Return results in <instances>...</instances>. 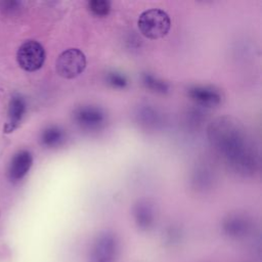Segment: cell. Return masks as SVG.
I'll use <instances>...</instances> for the list:
<instances>
[{
  "label": "cell",
  "mask_w": 262,
  "mask_h": 262,
  "mask_svg": "<svg viewBox=\"0 0 262 262\" xmlns=\"http://www.w3.org/2000/svg\"><path fill=\"white\" fill-rule=\"evenodd\" d=\"M211 145L228 159L248 143L239 125L233 120L223 117L213 121L208 127Z\"/></svg>",
  "instance_id": "obj_1"
},
{
  "label": "cell",
  "mask_w": 262,
  "mask_h": 262,
  "mask_svg": "<svg viewBox=\"0 0 262 262\" xmlns=\"http://www.w3.org/2000/svg\"><path fill=\"white\" fill-rule=\"evenodd\" d=\"M139 32L147 39L156 40L166 36L171 28V20L167 12L159 8L143 11L137 20Z\"/></svg>",
  "instance_id": "obj_2"
},
{
  "label": "cell",
  "mask_w": 262,
  "mask_h": 262,
  "mask_svg": "<svg viewBox=\"0 0 262 262\" xmlns=\"http://www.w3.org/2000/svg\"><path fill=\"white\" fill-rule=\"evenodd\" d=\"M55 68L60 77L66 79L76 78L86 68L85 54L78 48H69L58 55Z\"/></svg>",
  "instance_id": "obj_3"
},
{
  "label": "cell",
  "mask_w": 262,
  "mask_h": 262,
  "mask_svg": "<svg viewBox=\"0 0 262 262\" xmlns=\"http://www.w3.org/2000/svg\"><path fill=\"white\" fill-rule=\"evenodd\" d=\"M72 117L77 126L87 131L99 130L106 123L105 112L95 105L78 106L74 110Z\"/></svg>",
  "instance_id": "obj_4"
},
{
  "label": "cell",
  "mask_w": 262,
  "mask_h": 262,
  "mask_svg": "<svg viewBox=\"0 0 262 262\" xmlns=\"http://www.w3.org/2000/svg\"><path fill=\"white\" fill-rule=\"evenodd\" d=\"M226 162L230 169L241 176L253 175L259 165L258 155L249 142L231 157L226 159Z\"/></svg>",
  "instance_id": "obj_5"
},
{
  "label": "cell",
  "mask_w": 262,
  "mask_h": 262,
  "mask_svg": "<svg viewBox=\"0 0 262 262\" xmlns=\"http://www.w3.org/2000/svg\"><path fill=\"white\" fill-rule=\"evenodd\" d=\"M16 59L20 68L25 71H37L43 66L45 60L44 48L37 41H27L18 48Z\"/></svg>",
  "instance_id": "obj_6"
},
{
  "label": "cell",
  "mask_w": 262,
  "mask_h": 262,
  "mask_svg": "<svg viewBox=\"0 0 262 262\" xmlns=\"http://www.w3.org/2000/svg\"><path fill=\"white\" fill-rule=\"evenodd\" d=\"M187 95L202 106H215L222 100L220 91L211 86H191L187 89Z\"/></svg>",
  "instance_id": "obj_7"
},
{
  "label": "cell",
  "mask_w": 262,
  "mask_h": 262,
  "mask_svg": "<svg viewBox=\"0 0 262 262\" xmlns=\"http://www.w3.org/2000/svg\"><path fill=\"white\" fill-rule=\"evenodd\" d=\"M33 164V157L28 150L18 151L12 159L9 166L8 175L12 181L20 180L30 170Z\"/></svg>",
  "instance_id": "obj_8"
},
{
  "label": "cell",
  "mask_w": 262,
  "mask_h": 262,
  "mask_svg": "<svg viewBox=\"0 0 262 262\" xmlns=\"http://www.w3.org/2000/svg\"><path fill=\"white\" fill-rule=\"evenodd\" d=\"M26 112V103L23 97L13 96L9 103L8 121L5 125V132L13 131L20 123Z\"/></svg>",
  "instance_id": "obj_9"
},
{
  "label": "cell",
  "mask_w": 262,
  "mask_h": 262,
  "mask_svg": "<svg viewBox=\"0 0 262 262\" xmlns=\"http://www.w3.org/2000/svg\"><path fill=\"white\" fill-rule=\"evenodd\" d=\"M136 119L138 124L146 129H157L161 124V114L150 105H141L137 113Z\"/></svg>",
  "instance_id": "obj_10"
},
{
  "label": "cell",
  "mask_w": 262,
  "mask_h": 262,
  "mask_svg": "<svg viewBox=\"0 0 262 262\" xmlns=\"http://www.w3.org/2000/svg\"><path fill=\"white\" fill-rule=\"evenodd\" d=\"M214 181V171L206 164L198 166L191 177V183L196 190H206L211 187Z\"/></svg>",
  "instance_id": "obj_11"
},
{
  "label": "cell",
  "mask_w": 262,
  "mask_h": 262,
  "mask_svg": "<svg viewBox=\"0 0 262 262\" xmlns=\"http://www.w3.org/2000/svg\"><path fill=\"white\" fill-rule=\"evenodd\" d=\"M66 141L64 131L57 126H49L41 134V143L46 147H57Z\"/></svg>",
  "instance_id": "obj_12"
},
{
  "label": "cell",
  "mask_w": 262,
  "mask_h": 262,
  "mask_svg": "<svg viewBox=\"0 0 262 262\" xmlns=\"http://www.w3.org/2000/svg\"><path fill=\"white\" fill-rule=\"evenodd\" d=\"M134 216L140 226H148L154 220V209L148 201L141 200L134 206Z\"/></svg>",
  "instance_id": "obj_13"
},
{
  "label": "cell",
  "mask_w": 262,
  "mask_h": 262,
  "mask_svg": "<svg viewBox=\"0 0 262 262\" xmlns=\"http://www.w3.org/2000/svg\"><path fill=\"white\" fill-rule=\"evenodd\" d=\"M141 81L142 84L152 92L165 94L169 91V85L167 82L149 73H143L141 75Z\"/></svg>",
  "instance_id": "obj_14"
},
{
  "label": "cell",
  "mask_w": 262,
  "mask_h": 262,
  "mask_svg": "<svg viewBox=\"0 0 262 262\" xmlns=\"http://www.w3.org/2000/svg\"><path fill=\"white\" fill-rule=\"evenodd\" d=\"M88 10L95 16H106L111 11V3L106 0H91L87 3Z\"/></svg>",
  "instance_id": "obj_15"
},
{
  "label": "cell",
  "mask_w": 262,
  "mask_h": 262,
  "mask_svg": "<svg viewBox=\"0 0 262 262\" xmlns=\"http://www.w3.org/2000/svg\"><path fill=\"white\" fill-rule=\"evenodd\" d=\"M225 229L229 232L238 233L244 231L247 228V221L244 217L238 215L230 216L225 221Z\"/></svg>",
  "instance_id": "obj_16"
},
{
  "label": "cell",
  "mask_w": 262,
  "mask_h": 262,
  "mask_svg": "<svg viewBox=\"0 0 262 262\" xmlns=\"http://www.w3.org/2000/svg\"><path fill=\"white\" fill-rule=\"evenodd\" d=\"M105 81L106 83L116 89H124L128 85L127 78L118 72H107L105 75Z\"/></svg>",
  "instance_id": "obj_17"
}]
</instances>
